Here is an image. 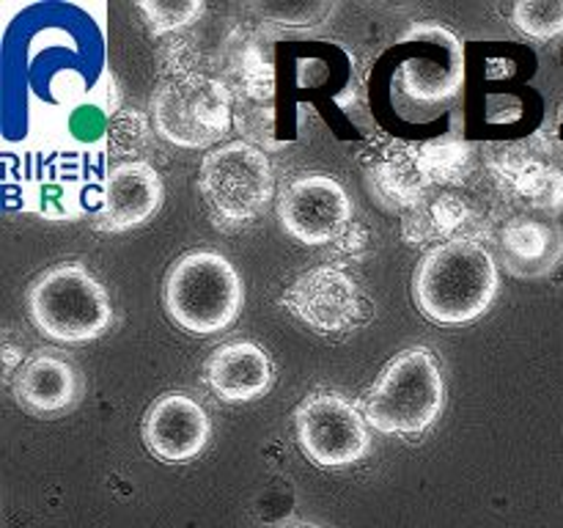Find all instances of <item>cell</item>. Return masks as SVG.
Here are the masks:
<instances>
[{"mask_svg": "<svg viewBox=\"0 0 563 528\" xmlns=\"http://www.w3.org/2000/svg\"><path fill=\"white\" fill-rule=\"evenodd\" d=\"M498 286V262L487 248L471 240H451L434 245L418 262L412 300L429 322L462 328L493 308Z\"/></svg>", "mask_w": 563, "mask_h": 528, "instance_id": "obj_1", "label": "cell"}, {"mask_svg": "<svg viewBox=\"0 0 563 528\" xmlns=\"http://www.w3.org/2000/svg\"><path fill=\"white\" fill-rule=\"evenodd\" d=\"M25 300L38 333L58 344H88L113 324L108 289L77 262H60L38 273Z\"/></svg>", "mask_w": 563, "mask_h": 528, "instance_id": "obj_2", "label": "cell"}, {"mask_svg": "<svg viewBox=\"0 0 563 528\" xmlns=\"http://www.w3.org/2000/svg\"><path fill=\"white\" fill-rule=\"evenodd\" d=\"M245 289L234 264L218 251H190L170 264L163 306L170 322L190 336H214L236 322Z\"/></svg>", "mask_w": 563, "mask_h": 528, "instance_id": "obj_3", "label": "cell"}, {"mask_svg": "<svg viewBox=\"0 0 563 528\" xmlns=\"http://www.w3.org/2000/svg\"><path fill=\"white\" fill-rule=\"evenodd\" d=\"M445 407L440 361L427 346H410L385 363L368 391L363 416L383 435H421Z\"/></svg>", "mask_w": 563, "mask_h": 528, "instance_id": "obj_4", "label": "cell"}, {"mask_svg": "<svg viewBox=\"0 0 563 528\" xmlns=\"http://www.w3.org/2000/svg\"><path fill=\"white\" fill-rule=\"evenodd\" d=\"M154 130L179 148H207L231 127V94L218 77L174 72L152 94Z\"/></svg>", "mask_w": 563, "mask_h": 528, "instance_id": "obj_5", "label": "cell"}, {"mask_svg": "<svg viewBox=\"0 0 563 528\" xmlns=\"http://www.w3.org/2000/svg\"><path fill=\"white\" fill-rule=\"evenodd\" d=\"M198 190L218 223L245 226L256 220V215L273 198V165L267 154L253 143H223L203 157L198 170Z\"/></svg>", "mask_w": 563, "mask_h": 528, "instance_id": "obj_6", "label": "cell"}, {"mask_svg": "<svg viewBox=\"0 0 563 528\" xmlns=\"http://www.w3.org/2000/svg\"><path fill=\"white\" fill-rule=\"evenodd\" d=\"M297 446L317 468H350L368 454V421L333 391L306 396L295 410Z\"/></svg>", "mask_w": 563, "mask_h": 528, "instance_id": "obj_7", "label": "cell"}, {"mask_svg": "<svg viewBox=\"0 0 563 528\" xmlns=\"http://www.w3.org/2000/svg\"><path fill=\"white\" fill-rule=\"evenodd\" d=\"M278 220L286 234L300 245H328L350 226L352 201L333 176L302 174L280 193Z\"/></svg>", "mask_w": 563, "mask_h": 528, "instance_id": "obj_8", "label": "cell"}, {"mask_svg": "<svg viewBox=\"0 0 563 528\" xmlns=\"http://www.w3.org/2000/svg\"><path fill=\"white\" fill-rule=\"evenodd\" d=\"M284 306L317 333H346L361 322V292L339 267L319 264L284 292Z\"/></svg>", "mask_w": 563, "mask_h": 528, "instance_id": "obj_9", "label": "cell"}, {"mask_svg": "<svg viewBox=\"0 0 563 528\" xmlns=\"http://www.w3.org/2000/svg\"><path fill=\"white\" fill-rule=\"evenodd\" d=\"M143 446L159 462H190L207 449L212 424L201 402L181 391H168L148 405L141 424Z\"/></svg>", "mask_w": 563, "mask_h": 528, "instance_id": "obj_10", "label": "cell"}, {"mask_svg": "<svg viewBox=\"0 0 563 528\" xmlns=\"http://www.w3.org/2000/svg\"><path fill=\"white\" fill-rule=\"evenodd\" d=\"M11 394L22 410L49 421L75 410L86 394V380L69 358L53 350H38L20 363Z\"/></svg>", "mask_w": 563, "mask_h": 528, "instance_id": "obj_11", "label": "cell"}, {"mask_svg": "<svg viewBox=\"0 0 563 528\" xmlns=\"http://www.w3.org/2000/svg\"><path fill=\"white\" fill-rule=\"evenodd\" d=\"M165 198V187L154 165L143 160H130L104 176L102 207H99V226L104 231H130L148 223L159 212Z\"/></svg>", "mask_w": 563, "mask_h": 528, "instance_id": "obj_12", "label": "cell"}, {"mask_svg": "<svg viewBox=\"0 0 563 528\" xmlns=\"http://www.w3.org/2000/svg\"><path fill=\"white\" fill-rule=\"evenodd\" d=\"M207 385L223 402L262 399L273 388V361L253 341L218 346L207 361Z\"/></svg>", "mask_w": 563, "mask_h": 528, "instance_id": "obj_13", "label": "cell"}, {"mask_svg": "<svg viewBox=\"0 0 563 528\" xmlns=\"http://www.w3.org/2000/svg\"><path fill=\"white\" fill-rule=\"evenodd\" d=\"M500 262L517 278L548 275L563 256V234L553 223L515 218L500 231Z\"/></svg>", "mask_w": 563, "mask_h": 528, "instance_id": "obj_14", "label": "cell"}, {"mask_svg": "<svg viewBox=\"0 0 563 528\" xmlns=\"http://www.w3.org/2000/svg\"><path fill=\"white\" fill-rule=\"evenodd\" d=\"M471 218V207L462 196L449 190H429L416 207L405 212V240L412 245H429V242H445L456 240V231L467 223Z\"/></svg>", "mask_w": 563, "mask_h": 528, "instance_id": "obj_15", "label": "cell"}, {"mask_svg": "<svg viewBox=\"0 0 563 528\" xmlns=\"http://www.w3.org/2000/svg\"><path fill=\"white\" fill-rule=\"evenodd\" d=\"M372 185L388 207L410 209L432 190L416 152L388 154L372 168Z\"/></svg>", "mask_w": 563, "mask_h": 528, "instance_id": "obj_16", "label": "cell"}, {"mask_svg": "<svg viewBox=\"0 0 563 528\" xmlns=\"http://www.w3.org/2000/svg\"><path fill=\"white\" fill-rule=\"evenodd\" d=\"M416 154L432 187L462 185L473 170L471 146L462 141H451V138L423 143L421 148H416Z\"/></svg>", "mask_w": 563, "mask_h": 528, "instance_id": "obj_17", "label": "cell"}, {"mask_svg": "<svg viewBox=\"0 0 563 528\" xmlns=\"http://www.w3.org/2000/svg\"><path fill=\"white\" fill-rule=\"evenodd\" d=\"M509 187L528 207L542 209V212H559V209H563V170L555 168V165H531L517 179H511Z\"/></svg>", "mask_w": 563, "mask_h": 528, "instance_id": "obj_18", "label": "cell"}, {"mask_svg": "<svg viewBox=\"0 0 563 528\" xmlns=\"http://www.w3.org/2000/svg\"><path fill=\"white\" fill-rule=\"evenodd\" d=\"M511 22L533 42L559 38L563 36V0H520L511 6Z\"/></svg>", "mask_w": 563, "mask_h": 528, "instance_id": "obj_19", "label": "cell"}, {"mask_svg": "<svg viewBox=\"0 0 563 528\" xmlns=\"http://www.w3.org/2000/svg\"><path fill=\"white\" fill-rule=\"evenodd\" d=\"M137 9L146 14L148 28L154 36L174 33L176 28H185L203 14V3H137Z\"/></svg>", "mask_w": 563, "mask_h": 528, "instance_id": "obj_20", "label": "cell"}, {"mask_svg": "<svg viewBox=\"0 0 563 528\" xmlns=\"http://www.w3.org/2000/svg\"><path fill=\"white\" fill-rule=\"evenodd\" d=\"M148 138V124L141 113H121L119 119L110 124L108 143L113 152L119 154H135L137 148L146 143Z\"/></svg>", "mask_w": 563, "mask_h": 528, "instance_id": "obj_21", "label": "cell"}, {"mask_svg": "<svg viewBox=\"0 0 563 528\" xmlns=\"http://www.w3.org/2000/svg\"><path fill=\"white\" fill-rule=\"evenodd\" d=\"M286 528H317V526H308V522H297V526H286Z\"/></svg>", "mask_w": 563, "mask_h": 528, "instance_id": "obj_22", "label": "cell"}]
</instances>
